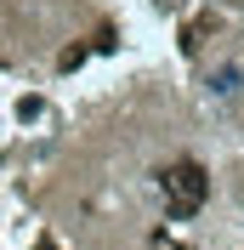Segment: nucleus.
Listing matches in <instances>:
<instances>
[{
    "label": "nucleus",
    "instance_id": "nucleus-1",
    "mask_svg": "<svg viewBox=\"0 0 244 250\" xmlns=\"http://www.w3.org/2000/svg\"><path fill=\"white\" fill-rule=\"evenodd\" d=\"M159 199H165L170 222L199 216L204 199H210V176H204V165H199V159H170L165 171H159Z\"/></svg>",
    "mask_w": 244,
    "mask_h": 250
},
{
    "label": "nucleus",
    "instance_id": "nucleus-2",
    "mask_svg": "<svg viewBox=\"0 0 244 250\" xmlns=\"http://www.w3.org/2000/svg\"><path fill=\"white\" fill-rule=\"evenodd\" d=\"M204 91L216 97V103H233V97H244V62H222V68H210V80H204Z\"/></svg>",
    "mask_w": 244,
    "mask_h": 250
}]
</instances>
